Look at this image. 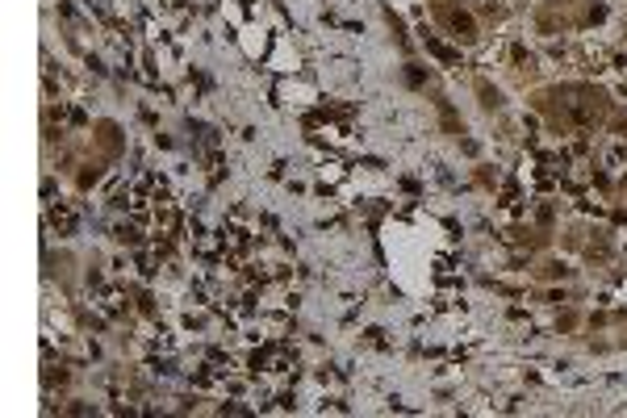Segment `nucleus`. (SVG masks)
Masks as SVG:
<instances>
[{
	"instance_id": "nucleus-1",
	"label": "nucleus",
	"mask_w": 627,
	"mask_h": 418,
	"mask_svg": "<svg viewBox=\"0 0 627 418\" xmlns=\"http://www.w3.org/2000/svg\"><path fill=\"white\" fill-rule=\"evenodd\" d=\"M452 25L464 34V38H473V21H469V17H460V13H456V17H452Z\"/></svg>"
}]
</instances>
